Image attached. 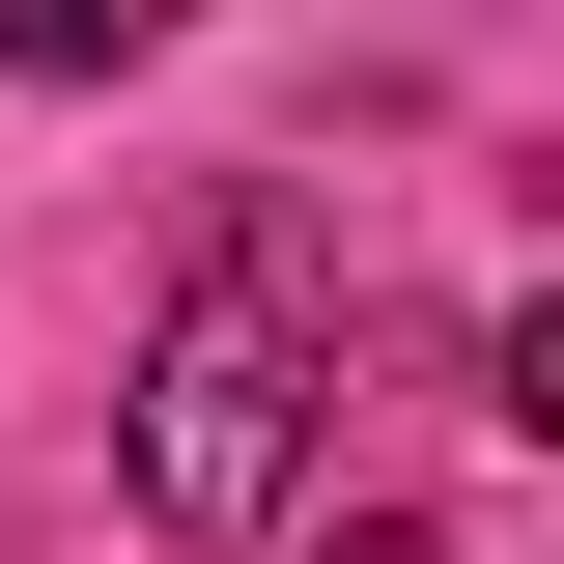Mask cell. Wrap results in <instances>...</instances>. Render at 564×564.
I'll list each match as a JSON object with an SVG mask.
<instances>
[{"mask_svg":"<svg viewBox=\"0 0 564 564\" xmlns=\"http://www.w3.org/2000/svg\"><path fill=\"white\" fill-rule=\"evenodd\" d=\"M282 508H311V282L282 226H226L141 339V536H282Z\"/></svg>","mask_w":564,"mask_h":564,"instance_id":"obj_1","label":"cell"},{"mask_svg":"<svg viewBox=\"0 0 564 564\" xmlns=\"http://www.w3.org/2000/svg\"><path fill=\"white\" fill-rule=\"evenodd\" d=\"M141 29H198V0H0V85H85V57H141Z\"/></svg>","mask_w":564,"mask_h":564,"instance_id":"obj_2","label":"cell"},{"mask_svg":"<svg viewBox=\"0 0 564 564\" xmlns=\"http://www.w3.org/2000/svg\"><path fill=\"white\" fill-rule=\"evenodd\" d=\"M339 564H452V536H423V508H367V536H339Z\"/></svg>","mask_w":564,"mask_h":564,"instance_id":"obj_3","label":"cell"}]
</instances>
